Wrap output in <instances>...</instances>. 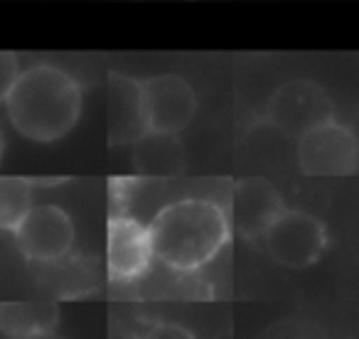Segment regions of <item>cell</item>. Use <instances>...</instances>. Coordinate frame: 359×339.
Segmentation results:
<instances>
[{
  "instance_id": "obj_3",
  "label": "cell",
  "mask_w": 359,
  "mask_h": 339,
  "mask_svg": "<svg viewBox=\"0 0 359 339\" xmlns=\"http://www.w3.org/2000/svg\"><path fill=\"white\" fill-rule=\"evenodd\" d=\"M334 104L330 94L313 79H290L273 91L266 118L290 138H300L310 128L332 120Z\"/></svg>"
},
{
  "instance_id": "obj_12",
  "label": "cell",
  "mask_w": 359,
  "mask_h": 339,
  "mask_svg": "<svg viewBox=\"0 0 359 339\" xmlns=\"http://www.w3.org/2000/svg\"><path fill=\"white\" fill-rule=\"evenodd\" d=\"M60 322L57 303H0V332L11 339L55 329Z\"/></svg>"
},
{
  "instance_id": "obj_6",
  "label": "cell",
  "mask_w": 359,
  "mask_h": 339,
  "mask_svg": "<svg viewBox=\"0 0 359 339\" xmlns=\"http://www.w3.org/2000/svg\"><path fill=\"white\" fill-rule=\"evenodd\" d=\"M13 234L20 254L37 263L67 258L74 246V224L69 214L55 205H32Z\"/></svg>"
},
{
  "instance_id": "obj_4",
  "label": "cell",
  "mask_w": 359,
  "mask_h": 339,
  "mask_svg": "<svg viewBox=\"0 0 359 339\" xmlns=\"http://www.w3.org/2000/svg\"><path fill=\"white\" fill-rule=\"evenodd\" d=\"M357 138L337 120L310 128L298 138V165L313 177H347L357 172Z\"/></svg>"
},
{
  "instance_id": "obj_17",
  "label": "cell",
  "mask_w": 359,
  "mask_h": 339,
  "mask_svg": "<svg viewBox=\"0 0 359 339\" xmlns=\"http://www.w3.org/2000/svg\"><path fill=\"white\" fill-rule=\"evenodd\" d=\"M20 339H65L62 334H57L55 329H45V332H35V334H27V337Z\"/></svg>"
},
{
  "instance_id": "obj_13",
  "label": "cell",
  "mask_w": 359,
  "mask_h": 339,
  "mask_svg": "<svg viewBox=\"0 0 359 339\" xmlns=\"http://www.w3.org/2000/svg\"><path fill=\"white\" fill-rule=\"evenodd\" d=\"M35 182L25 177L0 175V231H15L32 207Z\"/></svg>"
},
{
  "instance_id": "obj_8",
  "label": "cell",
  "mask_w": 359,
  "mask_h": 339,
  "mask_svg": "<svg viewBox=\"0 0 359 339\" xmlns=\"http://www.w3.org/2000/svg\"><path fill=\"white\" fill-rule=\"evenodd\" d=\"M153 261L148 226L133 216H111L106 239V270L114 283H128L148 270Z\"/></svg>"
},
{
  "instance_id": "obj_16",
  "label": "cell",
  "mask_w": 359,
  "mask_h": 339,
  "mask_svg": "<svg viewBox=\"0 0 359 339\" xmlns=\"http://www.w3.org/2000/svg\"><path fill=\"white\" fill-rule=\"evenodd\" d=\"M143 339H197L190 329L180 327V324H170V322H163V324H155L150 327L148 332L143 334Z\"/></svg>"
},
{
  "instance_id": "obj_9",
  "label": "cell",
  "mask_w": 359,
  "mask_h": 339,
  "mask_svg": "<svg viewBox=\"0 0 359 339\" xmlns=\"http://www.w3.org/2000/svg\"><path fill=\"white\" fill-rule=\"evenodd\" d=\"M285 209L278 190L264 177H244L231 192V224L244 239H264L269 226Z\"/></svg>"
},
{
  "instance_id": "obj_7",
  "label": "cell",
  "mask_w": 359,
  "mask_h": 339,
  "mask_svg": "<svg viewBox=\"0 0 359 339\" xmlns=\"http://www.w3.org/2000/svg\"><path fill=\"white\" fill-rule=\"evenodd\" d=\"M145 125L155 133H180L195 116L197 99L190 81L180 74H158L140 81Z\"/></svg>"
},
{
  "instance_id": "obj_1",
  "label": "cell",
  "mask_w": 359,
  "mask_h": 339,
  "mask_svg": "<svg viewBox=\"0 0 359 339\" xmlns=\"http://www.w3.org/2000/svg\"><path fill=\"white\" fill-rule=\"evenodd\" d=\"M3 104L18 133L35 143H55L79 120L81 86L60 67L35 64L18 74Z\"/></svg>"
},
{
  "instance_id": "obj_14",
  "label": "cell",
  "mask_w": 359,
  "mask_h": 339,
  "mask_svg": "<svg viewBox=\"0 0 359 339\" xmlns=\"http://www.w3.org/2000/svg\"><path fill=\"white\" fill-rule=\"evenodd\" d=\"M256 339H330V334L310 319H280L266 327Z\"/></svg>"
},
{
  "instance_id": "obj_5",
  "label": "cell",
  "mask_w": 359,
  "mask_h": 339,
  "mask_svg": "<svg viewBox=\"0 0 359 339\" xmlns=\"http://www.w3.org/2000/svg\"><path fill=\"white\" fill-rule=\"evenodd\" d=\"M266 251L285 268H308L323 256L327 231L323 221L300 209H283L264 234Z\"/></svg>"
},
{
  "instance_id": "obj_18",
  "label": "cell",
  "mask_w": 359,
  "mask_h": 339,
  "mask_svg": "<svg viewBox=\"0 0 359 339\" xmlns=\"http://www.w3.org/2000/svg\"><path fill=\"white\" fill-rule=\"evenodd\" d=\"M6 153V138H3V130H0V158Z\"/></svg>"
},
{
  "instance_id": "obj_2",
  "label": "cell",
  "mask_w": 359,
  "mask_h": 339,
  "mask_svg": "<svg viewBox=\"0 0 359 339\" xmlns=\"http://www.w3.org/2000/svg\"><path fill=\"white\" fill-rule=\"evenodd\" d=\"M153 258L190 273L210 263L231 236L229 216L210 200H180L163 207L148 226Z\"/></svg>"
},
{
  "instance_id": "obj_10",
  "label": "cell",
  "mask_w": 359,
  "mask_h": 339,
  "mask_svg": "<svg viewBox=\"0 0 359 339\" xmlns=\"http://www.w3.org/2000/svg\"><path fill=\"white\" fill-rule=\"evenodd\" d=\"M148 133L143 111L140 81L133 76L111 71L109 74V143L123 145Z\"/></svg>"
},
{
  "instance_id": "obj_11",
  "label": "cell",
  "mask_w": 359,
  "mask_h": 339,
  "mask_svg": "<svg viewBox=\"0 0 359 339\" xmlns=\"http://www.w3.org/2000/svg\"><path fill=\"white\" fill-rule=\"evenodd\" d=\"M187 153L177 133H155L148 130L133 140V170L143 177L168 180L182 175Z\"/></svg>"
},
{
  "instance_id": "obj_15",
  "label": "cell",
  "mask_w": 359,
  "mask_h": 339,
  "mask_svg": "<svg viewBox=\"0 0 359 339\" xmlns=\"http://www.w3.org/2000/svg\"><path fill=\"white\" fill-rule=\"evenodd\" d=\"M18 74H20V64L13 52H0V104L6 101L11 86L15 84Z\"/></svg>"
}]
</instances>
